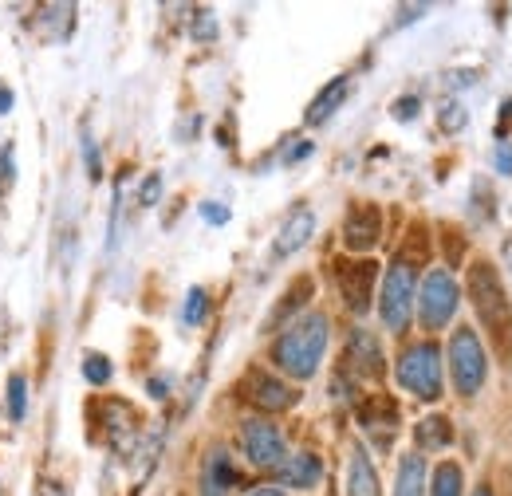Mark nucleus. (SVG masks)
<instances>
[{"mask_svg": "<svg viewBox=\"0 0 512 496\" xmlns=\"http://www.w3.org/2000/svg\"><path fill=\"white\" fill-rule=\"evenodd\" d=\"M347 359H351V367H355V371L367 374V378H379V374H383V347H379V339H375L371 331H363V327H355V331H351Z\"/></svg>", "mask_w": 512, "mask_h": 496, "instance_id": "obj_12", "label": "nucleus"}, {"mask_svg": "<svg viewBox=\"0 0 512 496\" xmlns=\"http://www.w3.org/2000/svg\"><path fill=\"white\" fill-rule=\"evenodd\" d=\"M201 217H205L209 225H225V221H229V209H225V205H213V201H205V205H201Z\"/></svg>", "mask_w": 512, "mask_h": 496, "instance_id": "obj_28", "label": "nucleus"}, {"mask_svg": "<svg viewBox=\"0 0 512 496\" xmlns=\"http://www.w3.org/2000/svg\"><path fill=\"white\" fill-rule=\"evenodd\" d=\"M501 252H505V264H509V276H512V237L505 241V248H501Z\"/></svg>", "mask_w": 512, "mask_h": 496, "instance_id": "obj_33", "label": "nucleus"}, {"mask_svg": "<svg viewBox=\"0 0 512 496\" xmlns=\"http://www.w3.org/2000/svg\"><path fill=\"white\" fill-rule=\"evenodd\" d=\"M347 91H351V79H347V75H339V79H331V83H327V87H323V91H320V95L312 99V107H308V115H304V119H308V123H312V126L327 123V119H331V115H335V111L343 107V99H347Z\"/></svg>", "mask_w": 512, "mask_h": 496, "instance_id": "obj_16", "label": "nucleus"}, {"mask_svg": "<svg viewBox=\"0 0 512 496\" xmlns=\"http://www.w3.org/2000/svg\"><path fill=\"white\" fill-rule=\"evenodd\" d=\"M83 154H87V174L99 182V174H103V166H99V150H95V142L91 138H83Z\"/></svg>", "mask_w": 512, "mask_h": 496, "instance_id": "obj_27", "label": "nucleus"}, {"mask_svg": "<svg viewBox=\"0 0 512 496\" xmlns=\"http://www.w3.org/2000/svg\"><path fill=\"white\" fill-rule=\"evenodd\" d=\"M323 351H327V315L312 311L300 315L272 347V363L284 374H292L296 382H308L312 374L320 371Z\"/></svg>", "mask_w": 512, "mask_h": 496, "instance_id": "obj_1", "label": "nucleus"}, {"mask_svg": "<svg viewBox=\"0 0 512 496\" xmlns=\"http://www.w3.org/2000/svg\"><path fill=\"white\" fill-rule=\"evenodd\" d=\"M449 374H453V386L461 398H473L481 394L485 386V374H489V355H485V343L473 327H457L453 339H449Z\"/></svg>", "mask_w": 512, "mask_h": 496, "instance_id": "obj_3", "label": "nucleus"}, {"mask_svg": "<svg viewBox=\"0 0 512 496\" xmlns=\"http://www.w3.org/2000/svg\"><path fill=\"white\" fill-rule=\"evenodd\" d=\"M158 197H162V174H150L138 189V201L142 205H158Z\"/></svg>", "mask_w": 512, "mask_h": 496, "instance_id": "obj_25", "label": "nucleus"}, {"mask_svg": "<svg viewBox=\"0 0 512 496\" xmlns=\"http://www.w3.org/2000/svg\"><path fill=\"white\" fill-rule=\"evenodd\" d=\"M8 107H12V95H8V91H4V87H0V115H4V111H8Z\"/></svg>", "mask_w": 512, "mask_h": 496, "instance_id": "obj_32", "label": "nucleus"}, {"mask_svg": "<svg viewBox=\"0 0 512 496\" xmlns=\"http://www.w3.org/2000/svg\"><path fill=\"white\" fill-rule=\"evenodd\" d=\"M394 496H426V461H422V453H406L398 461Z\"/></svg>", "mask_w": 512, "mask_h": 496, "instance_id": "obj_17", "label": "nucleus"}, {"mask_svg": "<svg viewBox=\"0 0 512 496\" xmlns=\"http://www.w3.org/2000/svg\"><path fill=\"white\" fill-rule=\"evenodd\" d=\"M249 496H284V493H280L276 485H260V489H253Z\"/></svg>", "mask_w": 512, "mask_h": 496, "instance_id": "obj_30", "label": "nucleus"}, {"mask_svg": "<svg viewBox=\"0 0 512 496\" xmlns=\"http://www.w3.org/2000/svg\"><path fill=\"white\" fill-rule=\"evenodd\" d=\"M245 386H249V398H253L260 410H288L292 402H296V390L288 386V382H280V378H272V374L264 371H253L245 378Z\"/></svg>", "mask_w": 512, "mask_h": 496, "instance_id": "obj_11", "label": "nucleus"}, {"mask_svg": "<svg viewBox=\"0 0 512 496\" xmlns=\"http://www.w3.org/2000/svg\"><path fill=\"white\" fill-rule=\"evenodd\" d=\"M398 382L422 402L442 398V351L438 343H414L398 355Z\"/></svg>", "mask_w": 512, "mask_h": 496, "instance_id": "obj_4", "label": "nucleus"}, {"mask_svg": "<svg viewBox=\"0 0 512 496\" xmlns=\"http://www.w3.org/2000/svg\"><path fill=\"white\" fill-rule=\"evenodd\" d=\"M457 304H461V288H457V280L449 276L446 268H430L426 280L418 284V296H414L418 323H422L426 331L449 327V319L457 315Z\"/></svg>", "mask_w": 512, "mask_h": 496, "instance_id": "obj_6", "label": "nucleus"}, {"mask_svg": "<svg viewBox=\"0 0 512 496\" xmlns=\"http://www.w3.org/2000/svg\"><path fill=\"white\" fill-rule=\"evenodd\" d=\"M394 119H398V123H410V119H418V99H414V95L398 99V103H394Z\"/></svg>", "mask_w": 512, "mask_h": 496, "instance_id": "obj_26", "label": "nucleus"}, {"mask_svg": "<svg viewBox=\"0 0 512 496\" xmlns=\"http://www.w3.org/2000/svg\"><path fill=\"white\" fill-rule=\"evenodd\" d=\"M241 445H245V457L253 461L256 469H280L284 457H288V445H284L280 426H272L264 418H249L241 426Z\"/></svg>", "mask_w": 512, "mask_h": 496, "instance_id": "obj_7", "label": "nucleus"}, {"mask_svg": "<svg viewBox=\"0 0 512 496\" xmlns=\"http://www.w3.org/2000/svg\"><path fill=\"white\" fill-rule=\"evenodd\" d=\"M473 496H493V489H489V485H477V489H473Z\"/></svg>", "mask_w": 512, "mask_h": 496, "instance_id": "obj_34", "label": "nucleus"}, {"mask_svg": "<svg viewBox=\"0 0 512 496\" xmlns=\"http://www.w3.org/2000/svg\"><path fill=\"white\" fill-rule=\"evenodd\" d=\"M323 477V461L316 453H292V457H284V465H280V481L288 485V489H316Z\"/></svg>", "mask_w": 512, "mask_h": 496, "instance_id": "obj_13", "label": "nucleus"}, {"mask_svg": "<svg viewBox=\"0 0 512 496\" xmlns=\"http://www.w3.org/2000/svg\"><path fill=\"white\" fill-rule=\"evenodd\" d=\"M150 394H154V398H166V382H162V378H158V382H150Z\"/></svg>", "mask_w": 512, "mask_h": 496, "instance_id": "obj_31", "label": "nucleus"}, {"mask_svg": "<svg viewBox=\"0 0 512 496\" xmlns=\"http://www.w3.org/2000/svg\"><path fill=\"white\" fill-rule=\"evenodd\" d=\"M233 485H237V469H233L229 453L225 449H213L209 461H205V469H201V496H225Z\"/></svg>", "mask_w": 512, "mask_h": 496, "instance_id": "obj_14", "label": "nucleus"}, {"mask_svg": "<svg viewBox=\"0 0 512 496\" xmlns=\"http://www.w3.org/2000/svg\"><path fill=\"white\" fill-rule=\"evenodd\" d=\"M347 496H383L379 493V473L367 457V449L359 445L351 453V469H347Z\"/></svg>", "mask_w": 512, "mask_h": 496, "instance_id": "obj_15", "label": "nucleus"}, {"mask_svg": "<svg viewBox=\"0 0 512 496\" xmlns=\"http://www.w3.org/2000/svg\"><path fill=\"white\" fill-rule=\"evenodd\" d=\"M414 296H418V272L406 256H398L390 264L383 280V296H379V315H383L386 331H406L410 327V315H414Z\"/></svg>", "mask_w": 512, "mask_h": 496, "instance_id": "obj_5", "label": "nucleus"}, {"mask_svg": "<svg viewBox=\"0 0 512 496\" xmlns=\"http://www.w3.org/2000/svg\"><path fill=\"white\" fill-rule=\"evenodd\" d=\"M465 493V477H461V465L457 461H442L430 477V496H461Z\"/></svg>", "mask_w": 512, "mask_h": 496, "instance_id": "obj_18", "label": "nucleus"}, {"mask_svg": "<svg viewBox=\"0 0 512 496\" xmlns=\"http://www.w3.org/2000/svg\"><path fill=\"white\" fill-rule=\"evenodd\" d=\"M24 414H28V382L20 374H12L8 378V418L24 422Z\"/></svg>", "mask_w": 512, "mask_h": 496, "instance_id": "obj_21", "label": "nucleus"}, {"mask_svg": "<svg viewBox=\"0 0 512 496\" xmlns=\"http://www.w3.org/2000/svg\"><path fill=\"white\" fill-rule=\"evenodd\" d=\"M438 123H442V130H446V134H457L461 126L469 123V107H461L457 99H449V103H442V107H438Z\"/></svg>", "mask_w": 512, "mask_h": 496, "instance_id": "obj_23", "label": "nucleus"}, {"mask_svg": "<svg viewBox=\"0 0 512 496\" xmlns=\"http://www.w3.org/2000/svg\"><path fill=\"white\" fill-rule=\"evenodd\" d=\"M497 170H501L505 178H512V146L509 142H501V146H497Z\"/></svg>", "mask_w": 512, "mask_h": 496, "instance_id": "obj_29", "label": "nucleus"}, {"mask_svg": "<svg viewBox=\"0 0 512 496\" xmlns=\"http://www.w3.org/2000/svg\"><path fill=\"white\" fill-rule=\"evenodd\" d=\"M308 296H312V280H308V276H300V280L288 288V300H284V304H276V311L268 315V331H272L276 323H284L296 308H304V304H308Z\"/></svg>", "mask_w": 512, "mask_h": 496, "instance_id": "obj_19", "label": "nucleus"}, {"mask_svg": "<svg viewBox=\"0 0 512 496\" xmlns=\"http://www.w3.org/2000/svg\"><path fill=\"white\" fill-rule=\"evenodd\" d=\"M205 315H209V296H205V288H190L186 308H182V323H186V327H197Z\"/></svg>", "mask_w": 512, "mask_h": 496, "instance_id": "obj_22", "label": "nucleus"}, {"mask_svg": "<svg viewBox=\"0 0 512 496\" xmlns=\"http://www.w3.org/2000/svg\"><path fill=\"white\" fill-rule=\"evenodd\" d=\"M83 378H87L91 386L111 382V359H103V355H87V359H83Z\"/></svg>", "mask_w": 512, "mask_h": 496, "instance_id": "obj_24", "label": "nucleus"}, {"mask_svg": "<svg viewBox=\"0 0 512 496\" xmlns=\"http://www.w3.org/2000/svg\"><path fill=\"white\" fill-rule=\"evenodd\" d=\"M312 233H316V213L312 209H292L288 221L280 225V237L272 241V256L284 260V256L300 252V248L312 241Z\"/></svg>", "mask_w": 512, "mask_h": 496, "instance_id": "obj_9", "label": "nucleus"}, {"mask_svg": "<svg viewBox=\"0 0 512 496\" xmlns=\"http://www.w3.org/2000/svg\"><path fill=\"white\" fill-rule=\"evenodd\" d=\"M379 229H383V217L375 205H355L351 217H347V229H343V245L351 252H367L379 241Z\"/></svg>", "mask_w": 512, "mask_h": 496, "instance_id": "obj_10", "label": "nucleus"}, {"mask_svg": "<svg viewBox=\"0 0 512 496\" xmlns=\"http://www.w3.org/2000/svg\"><path fill=\"white\" fill-rule=\"evenodd\" d=\"M60 496H67V493H60Z\"/></svg>", "mask_w": 512, "mask_h": 496, "instance_id": "obj_36", "label": "nucleus"}, {"mask_svg": "<svg viewBox=\"0 0 512 496\" xmlns=\"http://www.w3.org/2000/svg\"><path fill=\"white\" fill-rule=\"evenodd\" d=\"M469 300H473V308H477V319L489 327V335L505 347L512 335V308H509V300H505V288H501L493 264L477 260V264L469 268Z\"/></svg>", "mask_w": 512, "mask_h": 496, "instance_id": "obj_2", "label": "nucleus"}, {"mask_svg": "<svg viewBox=\"0 0 512 496\" xmlns=\"http://www.w3.org/2000/svg\"><path fill=\"white\" fill-rule=\"evenodd\" d=\"M0 496H4V485H0Z\"/></svg>", "mask_w": 512, "mask_h": 496, "instance_id": "obj_35", "label": "nucleus"}, {"mask_svg": "<svg viewBox=\"0 0 512 496\" xmlns=\"http://www.w3.org/2000/svg\"><path fill=\"white\" fill-rule=\"evenodd\" d=\"M453 441V430H449V418H426L422 426H418V445L422 449H442V445H449Z\"/></svg>", "mask_w": 512, "mask_h": 496, "instance_id": "obj_20", "label": "nucleus"}, {"mask_svg": "<svg viewBox=\"0 0 512 496\" xmlns=\"http://www.w3.org/2000/svg\"><path fill=\"white\" fill-rule=\"evenodd\" d=\"M375 260H339L335 276H339V292L351 311L371 308V292H375Z\"/></svg>", "mask_w": 512, "mask_h": 496, "instance_id": "obj_8", "label": "nucleus"}]
</instances>
